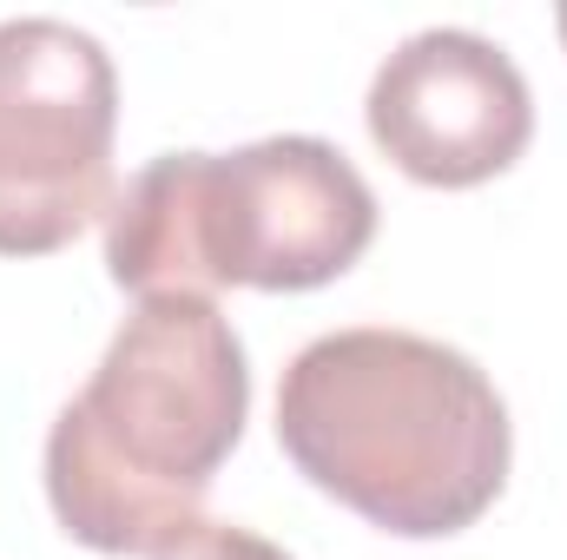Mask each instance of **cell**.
Here are the masks:
<instances>
[{"mask_svg":"<svg viewBox=\"0 0 567 560\" xmlns=\"http://www.w3.org/2000/svg\"><path fill=\"white\" fill-rule=\"evenodd\" d=\"M278 442L310 488L396 541L475 528L515 462L488 370L416 330H330L290 356Z\"/></svg>","mask_w":567,"mask_h":560,"instance_id":"cell-1","label":"cell"},{"mask_svg":"<svg viewBox=\"0 0 567 560\" xmlns=\"http://www.w3.org/2000/svg\"><path fill=\"white\" fill-rule=\"evenodd\" d=\"M251 416V363L212 297H140L86 390L53 416L47 501L93 554H165Z\"/></svg>","mask_w":567,"mask_h":560,"instance_id":"cell-2","label":"cell"},{"mask_svg":"<svg viewBox=\"0 0 567 560\" xmlns=\"http://www.w3.org/2000/svg\"><path fill=\"white\" fill-rule=\"evenodd\" d=\"M377 238V191L330 139L165 152L106 211V271L133 297L317 290Z\"/></svg>","mask_w":567,"mask_h":560,"instance_id":"cell-3","label":"cell"},{"mask_svg":"<svg viewBox=\"0 0 567 560\" xmlns=\"http://www.w3.org/2000/svg\"><path fill=\"white\" fill-rule=\"evenodd\" d=\"M113 133V53L53 13L0 20V258H47L106 211Z\"/></svg>","mask_w":567,"mask_h":560,"instance_id":"cell-4","label":"cell"},{"mask_svg":"<svg viewBox=\"0 0 567 560\" xmlns=\"http://www.w3.org/2000/svg\"><path fill=\"white\" fill-rule=\"evenodd\" d=\"M370 139L383 158L435 191L502 178L535 139V100L522 66L468 27L410 33L370 80Z\"/></svg>","mask_w":567,"mask_h":560,"instance_id":"cell-5","label":"cell"},{"mask_svg":"<svg viewBox=\"0 0 567 560\" xmlns=\"http://www.w3.org/2000/svg\"><path fill=\"white\" fill-rule=\"evenodd\" d=\"M152 560H290L278 541L251 535V528H231V521H198L192 535H178L165 554Z\"/></svg>","mask_w":567,"mask_h":560,"instance_id":"cell-6","label":"cell"},{"mask_svg":"<svg viewBox=\"0 0 567 560\" xmlns=\"http://www.w3.org/2000/svg\"><path fill=\"white\" fill-rule=\"evenodd\" d=\"M555 27H561V40H567V7H561V13H555Z\"/></svg>","mask_w":567,"mask_h":560,"instance_id":"cell-7","label":"cell"}]
</instances>
